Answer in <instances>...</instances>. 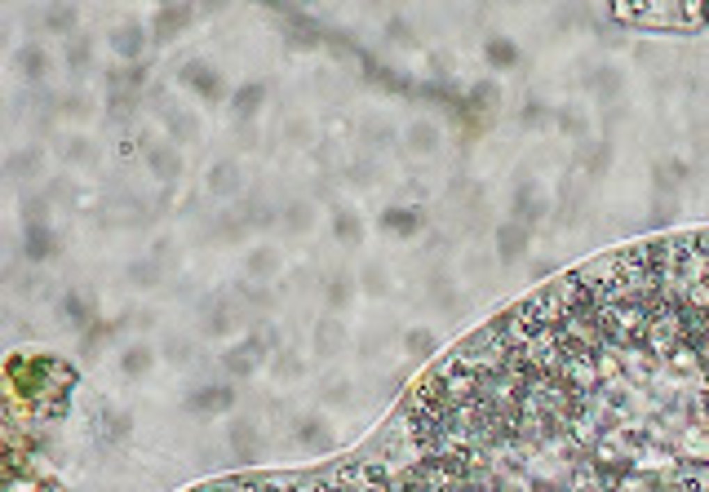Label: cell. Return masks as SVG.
<instances>
[{
  "mask_svg": "<svg viewBox=\"0 0 709 492\" xmlns=\"http://www.w3.org/2000/svg\"><path fill=\"white\" fill-rule=\"evenodd\" d=\"M235 404V390L231 386H204L191 395V408L196 413H218V408H231Z\"/></svg>",
  "mask_w": 709,
  "mask_h": 492,
  "instance_id": "6da1fadb",
  "label": "cell"
},
{
  "mask_svg": "<svg viewBox=\"0 0 709 492\" xmlns=\"http://www.w3.org/2000/svg\"><path fill=\"white\" fill-rule=\"evenodd\" d=\"M182 80L186 85H196L204 98H218L222 93V80H218V71H204V63H191L186 71H182Z\"/></svg>",
  "mask_w": 709,
  "mask_h": 492,
  "instance_id": "7a4b0ae2",
  "label": "cell"
},
{
  "mask_svg": "<svg viewBox=\"0 0 709 492\" xmlns=\"http://www.w3.org/2000/svg\"><path fill=\"white\" fill-rule=\"evenodd\" d=\"M142 40H147V35H142L138 22H125V27H120V31L111 35L115 54H125V58H138V54H142Z\"/></svg>",
  "mask_w": 709,
  "mask_h": 492,
  "instance_id": "3957f363",
  "label": "cell"
},
{
  "mask_svg": "<svg viewBox=\"0 0 709 492\" xmlns=\"http://www.w3.org/2000/svg\"><path fill=\"white\" fill-rule=\"evenodd\" d=\"M297 439H302L306 448H333V435H328V426H324L319 417H306V422L297 426Z\"/></svg>",
  "mask_w": 709,
  "mask_h": 492,
  "instance_id": "277c9868",
  "label": "cell"
},
{
  "mask_svg": "<svg viewBox=\"0 0 709 492\" xmlns=\"http://www.w3.org/2000/svg\"><path fill=\"white\" fill-rule=\"evenodd\" d=\"M155 364V355H151V346H129L125 351V359H120V368H125L129 377H138V373H147V368Z\"/></svg>",
  "mask_w": 709,
  "mask_h": 492,
  "instance_id": "5b68a950",
  "label": "cell"
},
{
  "mask_svg": "<svg viewBox=\"0 0 709 492\" xmlns=\"http://www.w3.org/2000/svg\"><path fill=\"white\" fill-rule=\"evenodd\" d=\"M186 18H191L186 9H160V18H155V35H160V40H169V35H177V27H182Z\"/></svg>",
  "mask_w": 709,
  "mask_h": 492,
  "instance_id": "8992f818",
  "label": "cell"
},
{
  "mask_svg": "<svg viewBox=\"0 0 709 492\" xmlns=\"http://www.w3.org/2000/svg\"><path fill=\"white\" fill-rule=\"evenodd\" d=\"M235 187H239V173H235L231 160L218 164V169H209V191H235Z\"/></svg>",
  "mask_w": 709,
  "mask_h": 492,
  "instance_id": "52a82bcc",
  "label": "cell"
},
{
  "mask_svg": "<svg viewBox=\"0 0 709 492\" xmlns=\"http://www.w3.org/2000/svg\"><path fill=\"white\" fill-rule=\"evenodd\" d=\"M54 253V235L45 226H31L27 231V257H49Z\"/></svg>",
  "mask_w": 709,
  "mask_h": 492,
  "instance_id": "ba28073f",
  "label": "cell"
},
{
  "mask_svg": "<svg viewBox=\"0 0 709 492\" xmlns=\"http://www.w3.org/2000/svg\"><path fill=\"white\" fill-rule=\"evenodd\" d=\"M262 93H266L262 85H244V89L235 93V111H239V116H253L257 106H262Z\"/></svg>",
  "mask_w": 709,
  "mask_h": 492,
  "instance_id": "9c48e42d",
  "label": "cell"
},
{
  "mask_svg": "<svg viewBox=\"0 0 709 492\" xmlns=\"http://www.w3.org/2000/svg\"><path fill=\"white\" fill-rule=\"evenodd\" d=\"M497 239H501V257H514L523 248V231H519V226H506Z\"/></svg>",
  "mask_w": 709,
  "mask_h": 492,
  "instance_id": "30bf717a",
  "label": "cell"
},
{
  "mask_svg": "<svg viewBox=\"0 0 709 492\" xmlns=\"http://www.w3.org/2000/svg\"><path fill=\"white\" fill-rule=\"evenodd\" d=\"M435 142H439L435 125H417L413 129V151H435Z\"/></svg>",
  "mask_w": 709,
  "mask_h": 492,
  "instance_id": "8fae6325",
  "label": "cell"
},
{
  "mask_svg": "<svg viewBox=\"0 0 709 492\" xmlns=\"http://www.w3.org/2000/svg\"><path fill=\"white\" fill-rule=\"evenodd\" d=\"M408 351H413V355H430V351H435V338H430V333H422V328H417V333H408Z\"/></svg>",
  "mask_w": 709,
  "mask_h": 492,
  "instance_id": "7c38bea8",
  "label": "cell"
},
{
  "mask_svg": "<svg viewBox=\"0 0 709 492\" xmlns=\"http://www.w3.org/2000/svg\"><path fill=\"white\" fill-rule=\"evenodd\" d=\"M333 226H337L342 239H359V218H351L346 209H337V222H333Z\"/></svg>",
  "mask_w": 709,
  "mask_h": 492,
  "instance_id": "4fadbf2b",
  "label": "cell"
},
{
  "mask_svg": "<svg viewBox=\"0 0 709 492\" xmlns=\"http://www.w3.org/2000/svg\"><path fill=\"white\" fill-rule=\"evenodd\" d=\"M22 71H27V76H45V54L27 49V54H22Z\"/></svg>",
  "mask_w": 709,
  "mask_h": 492,
  "instance_id": "5bb4252c",
  "label": "cell"
},
{
  "mask_svg": "<svg viewBox=\"0 0 709 492\" xmlns=\"http://www.w3.org/2000/svg\"><path fill=\"white\" fill-rule=\"evenodd\" d=\"M381 222H386V231H390V226H395V231H413V226H417L413 213H386Z\"/></svg>",
  "mask_w": 709,
  "mask_h": 492,
  "instance_id": "9a60e30c",
  "label": "cell"
},
{
  "mask_svg": "<svg viewBox=\"0 0 709 492\" xmlns=\"http://www.w3.org/2000/svg\"><path fill=\"white\" fill-rule=\"evenodd\" d=\"M63 306H67V315H71V319H76V324H85V319H89V306H85V302H80V297H67V302H63Z\"/></svg>",
  "mask_w": 709,
  "mask_h": 492,
  "instance_id": "2e32d148",
  "label": "cell"
},
{
  "mask_svg": "<svg viewBox=\"0 0 709 492\" xmlns=\"http://www.w3.org/2000/svg\"><path fill=\"white\" fill-rule=\"evenodd\" d=\"M488 54H492V63H514V49H510L506 40H501V45H492Z\"/></svg>",
  "mask_w": 709,
  "mask_h": 492,
  "instance_id": "e0dca14e",
  "label": "cell"
},
{
  "mask_svg": "<svg viewBox=\"0 0 709 492\" xmlns=\"http://www.w3.org/2000/svg\"><path fill=\"white\" fill-rule=\"evenodd\" d=\"M67 22H76V14H71V9H54V14H49V27H54V31L67 27Z\"/></svg>",
  "mask_w": 709,
  "mask_h": 492,
  "instance_id": "ac0fdd59",
  "label": "cell"
}]
</instances>
